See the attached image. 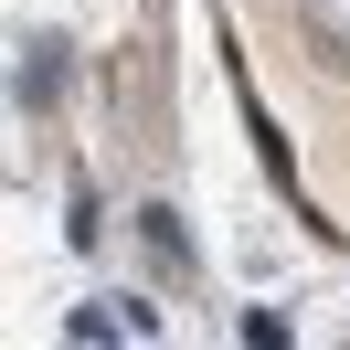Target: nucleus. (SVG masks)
Masks as SVG:
<instances>
[{
  "label": "nucleus",
  "mask_w": 350,
  "mask_h": 350,
  "mask_svg": "<svg viewBox=\"0 0 350 350\" xmlns=\"http://www.w3.org/2000/svg\"><path fill=\"white\" fill-rule=\"evenodd\" d=\"M64 85V64H53V43H32V64H22V96H53Z\"/></svg>",
  "instance_id": "obj_1"
}]
</instances>
